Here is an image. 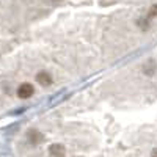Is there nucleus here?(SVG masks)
Masks as SVG:
<instances>
[{"mask_svg": "<svg viewBox=\"0 0 157 157\" xmlns=\"http://www.w3.org/2000/svg\"><path fill=\"white\" fill-rule=\"evenodd\" d=\"M157 41V0H0V121L25 118Z\"/></svg>", "mask_w": 157, "mask_h": 157, "instance_id": "1", "label": "nucleus"}, {"mask_svg": "<svg viewBox=\"0 0 157 157\" xmlns=\"http://www.w3.org/2000/svg\"><path fill=\"white\" fill-rule=\"evenodd\" d=\"M10 157H157V41L17 121Z\"/></svg>", "mask_w": 157, "mask_h": 157, "instance_id": "2", "label": "nucleus"}]
</instances>
